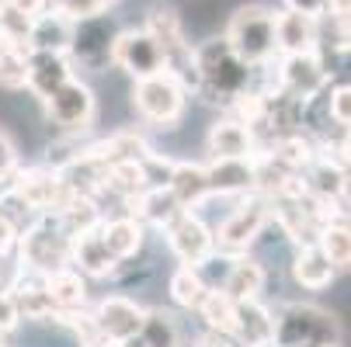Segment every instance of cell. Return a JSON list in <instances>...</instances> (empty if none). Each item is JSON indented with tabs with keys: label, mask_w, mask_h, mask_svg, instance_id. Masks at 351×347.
<instances>
[{
	"label": "cell",
	"mask_w": 351,
	"mask_h": 347,
	"mask_svg": "<svg viewBox=\"0 0 351 347\" xmlns=\"http://www.w3.org/2000/svg\"><path fill=\"white\" fill-rule=\"evenodd\" d=\"M195 63H198V94L209 97L213 105H226L237 94L250 90V73L258 66L243 63L226 38H209L202 45H195Z\"/></svg>",
	"instance_id": "obj_1"
},
{
	"label": "cell",
	"mask_w": 351,
	"mask_h": 347,
	"mask_svg": "<svg viewBox=\"0 0 351 347\" xmlns=\"http://www.w3.org/2000/svg\"><path fill=\"white\" fill-rule=\"evenodd\" d=\"M341 320L330 309L313 303H289L275 316L271 347H330L341 344Z\"/></svg>",
	"instance_id": "obj_2"
},
{
	"label": "cell",
	"mask_w": 351,
	"mask_h": 347,
	"mask_svg": "<svg viewBox=\"0 0 351 347\" xmlns=\"http://www.w3.org/2000/svg\"><path fill=\"white\" fill-rule=\"evenodd\" d=\"M230 49L250 66H265L271 63V56L278 53L275 49V14L261 4H243L233 11L226 35Z\"/></svg>",
	"instance_id": "obj_3"
},
{
	"label": "cell",
	"mask_w": 351,
	"mask_h": 347,
	"mask_svg": "<svg viewBox=\"0 0 351 347\" xmlns=\"http://www.w3.org/2000/svg\"><path fill=\"white\" fill-rule=\"evenodd\" d=\"M18 254L25 271L53 274L70 264V233L56 216H42L25 233H18Z\"/></svg>",
	"instance_id": "obj_4"
},
{
	"label": "cell",
	"mask_w": 351,
	"mask_h": 347,
	"mask_svg": "<svg viewBox=\"0 0 351 347\" xmlns=\"http://www.w3.org/2000/svg\"><path fill=\"white\" fill-rule=\"evenodd\" d=\"M132 105L136 112L157 129H174L184 115V105H188V90L167 73V70H157L149 77H139L136 87H132Z\"/></svg>",
	"instance_id": "obj_5"
},
{
	"label": "cell",
	"mask_w": 351,
	"mask_h": 347,
	"mask_svg": "<svg viewBox=\"0 0 351 347\" xmlns=\"http://www.w3.org/2000/svg\"><path fill=\"white\" fill-rule=\"evenodd\" d=\"M11 191L21 198V202L38 212V216H56L77 191H70L60 177V170L53 167H28V170H14L8 177Z\"/></svg>",
	"instance_id": "obj_6"
},
{
	"label": "cell",
	"mask_w": 351,
	"mask_h": 347,
	"mask_svg": "<svg viewBox=\"0 0 351 347\" xmlns=\"http://www.w3.org/2000/svg\"><path fill=\"white\" fill-rule=\"evenodd\" d=\"M271 222V202L261 191H247L243 202L223 219V226L216 229V243L223 250H247L254 246L258 236L265 233V226Z\"/></svg>",
	"instance_id": "obj_7"
},
{
	"label": "cell",
	"mask_w": 351,
	"mask_h": 347,
	"mask_svg": "<svg viewBox=\"0 0 351 347\" xmlns=\"http://www.w3.org/2000/svg\"><path fill=\"white\" fill-rule=\"evenodd\" d=\"M115 35H119V28L112 25L108 14H94V18L73 21V38H70V49H66L70 63H77L84 70H105L112 63Z\"/></svg>",
	"instance_id": "obj_8"
},
{
	"label": "cell",
	"mask_w": 351,
	"mask_h": 347,
	"mask_svg": "<svg viewBox=\"0 0 351 347\" xmlns=\"http://www.w3.org/2000/svg\"><path fill=\"white\" fill-rule=\"evenodd\" d=\"M45 105V115L53 125H60L63 132L77 136L84 129H90L94 122V112H97V101H94V90L87 83H80L77 77H70L66 83H60L49 97H42Z\"/></svg>",
	"instance_id": "obj_9"
},
{
	"label": "cell",
	"mask_w": 351,
	"mask_h": 347,
	"mask_svg": "<svg viewBox=\"0 0 351 347\" xmlns=\"http://www.w3.org/2000/svg\"><path fill=\"white\" fill-rule=\"evenodd\" d=\"M327 83H330V73H327V63L320 56V49L282 56L278 87L289 97H295V101H313V97H320L327 90Z\"/></svg>",
	"instance_id": "obj_10"
},
{
	"label": "cell",
	"mask_w": 351,
	"mask_h": 347,
	"mask_svg": "<svg viewBox=\"0 0 351 347\" xmlns=\"http://www.w3.org/2000/svg\"><path fill=\"white\" fill-rule=\"evenodd\" d=\"M164 233H167V246L174 250V257L181 264L202 268L216 254V233L198 219L191 209H184L171 226H164Z\"/></svg>",
	"instance_id": "obj_11"
},
{
	"label": "cell",
	"mask_w": 351,
	"mask_h": 347,
	"mask_svg": "<svg viewBox=\"0 0 351 347\" xmlns=\"http://www.w3.org/2000/svg\"><path fill=\"white\" fill-rule=\"evenodd\" d=\"M112 63L139 80V77H149V73L164 70V49L146 28H125V31L115 35Z\"/></svg>",
	"instance_id": "obj_12"
},
{
	"label": "cell",
	"mask_w": 351,
	"mask_h": 347,
	"mask_svg": "<svg viewBox=\"0 0 351 347\" xmlns=\"http://www.w3.org/2000/svg\"><path fill=\"white\" fill-rule=\"evenodd\" d=\"M143 316H146V309L139 303L125 299V295H108V299H101L94 309L97 330L105 333L108 344H125L129 337H136L139 326H143Z\"/></svg>",
	"instance_id": "obj_13"
},
{
	"label": "cell",
	"mask_w": 351,
	"mask_h": 347,
	"mask_svg": "<svg viewBox=\"0 0 351 347\" xmlns=\"http://www.w3.org/2000/svg\"><path fill=\"white\" fill-rule=\"evenodd\" d=\"M97 226H101V222H97ZM97 226L70 236V264H77V268H80L84 274H90V278H108L122 261L112 257V250L105 246L101 229H97Z\"/></svg>",
	"instance_id": "obj_14"
},
{
	"label": "cell",
	"mask_w": 351,
	"mask_h": 347,
	"mask_svg": "<svg viewBox=\"0 0 351 347\" xmlns=\"http://www.w3.org/2000/svg\"><path fill=\"white\" fill-rule=\"evenodd\" d=\"M233 340L240 347H271L275 337V316L258 299H240L233 316Z\"/></svg>",
	"instance_id": "obj_15"
},
{
	"label": "cell",
	"mask_w": 351,
	"mask_h": 347,
	"mask_svg": "<svg viewBox=\"0 0 351 347\" xmlns=\"http://www.w3.org/2000/svg\"><path fill=\"white\" fill-rule=\"evenodd\" d=\"M129 205H132V216L139 219V222H149V226H171L181 212H184V205L178 202V194L167 188V184H146L139 194H132L129 198Z\"/></svg>",
	"instance_id": "obj_16"
},
{
	"label": "cell",
	"mask_w": 351,
	"mask_h": 347,
	"mask_svg": "<svg viewBox=\"0 0 351 347\" xmlns=\"http://www.w3.org/2000/svg\"><path fill=\"white\" fill-rule=\"evenodd\" d=\"M275 49H278L282 56L320 49V28H317V18L299 14V11H282V14H275Z\"/></svg>",
	"instance_id": "obj_17"
},
{
	"label": "cell",
	"mask_w": 351,
	"mask_h": 347,
	"mask_svg": "<svg viewBox=\"0 0 351 347\" xmlns=\"http://www.w3.org/2000/svg\"><path fill=\"white\" fill-rule=\"evenodd\" d=\"M70 77H73V63L66 53H45V49L28 53V90H35L38 97H49Z\"/></svg>",
	"instance_id": "obj_18"
},
{
	"label": "cell",
	"mask_w": 351,
	"mask_h": 347,
	"mask_svg": "<svg viewBox=\"0 0 351 347\" xmlns=\"http://www.w3.org/2000/svg\"><path fill=\"white\" fill-rule=\"evenodd\" d=\"M209 174V188L219 194H247L254 191V157H213V164L206 167Z\"/></svg>",
	"instance_id": "obj_19"
},
{
	"label": "cell",
	"mask_w": 351,
	"mask_h": 347,
	"mask_svg": "<svg viewBox=\"0 0 351 347\" xmlns=\"http://www.w3.org/2000/svg\"><path fill=\"white\" fill-rule=\"evenodd\" d=\"M209 153L226 160V157H254V129L243 125L240 118H223L209 129Z\"/></svg>",
	"instance_id": "obj_20"
},
{
	"label": "cell",
	"mask_w": 351,
	"mask_h": 347,
	"mask_svg": "<svg viewBox=\"0 0 351 347\" xmlns=\"http://www.w3.org/2000/svg\"><path fill=\"white\" fill-rule=\"evenodd\" d=\"M11 295L18 303L21 320H53L56 316V306H53V299H49V292H45V274H38V271H28V278L21 274L14 281Z\"/></svg>",
	"instance_id": "obj_21"
},
{
	"label": "cell",
	"mask_w": 351,
	"mask_h": 347,
	"mask_svg": "<svg viewBox=\"0 0 351 347\" xmlns=\"http://www.w3.org/2000/svg\"><path fill=\"white\" fill-rule=\"evenodd\" d=\"M73 38V21L60 11H42L28 28V49H45V53H66Z\"/></svg>",
	"instance_id": "obj_22"
},
{
	"label": "cell",
	"mask_w": 351,
	"mask_h": 347,
	"mask_svg": "<svg viewBox=\"0 0 351 347\" xmlns=\"http://www.w3.org/2000/svg\"><path fill=\"white\" fill-rule=\"evenodd\" d=\"M119 347H181V326L167 309H146L139 333Z\"/></svg>",
	"instance_id": "obj_23"
},
{
	"label": "cell",
	"mask_w": 351,
	"mask_h": 347,
	"mask_svg": "<svg viewBox=\"0 0 351 347\" xmlns=\"http://www.w3.org/2000/svg\"><path fill=\"white\" fill-rule=\"evenodd\" d=\"M334 274H337V268L327 261V254L320 250L317 243H306L303 250L295 254V261H292V281L299 288L320 292V288H327L334 281Z\"/></svg>",
	"instance_id": "obj_24"
},
{
	"label": "cell",
	"mask_w": 351,
	"mask_h": 347,
	"mask_svg": "<svg viewBox=\"0 0 351 347\" xmlns=\"http://www.w3.org/2000/svg\"><path fill=\"white\" fill-rule=\"evenodd\" d=\"M167 188L178 194V202H181L184 209L202 205L206 198L213 194V188H209V174H206L202 164H171Z\"/></svg>",
	"instance_id": "obj_25"
},
{
	"label": "cell",
	"mask_w": 351,
	"mask_h": 347,
	"mask_svg": "<svg viewBox=\"0 0 351 347\" xmlns=\"http://www.w3.org/2000/svg\"><path fill=\"white\" fill-rule=\"evenodd\" d=\"M101 229V240L105 246L112 250L115 261H129L139 254V246H143V222L136 216H122V219H108L97 226Z\"/></svg>",
	"instance_id": "obj_26"
},
{
	"label": "cell",
	"mask_w": 351,
	"mask_h": 347,
	"mask_svg": "<svg viewBox=\"0 0 351 347\" xmlns=\"http://www.w3.org/2000/svg\"><path fill=\"white\" fill-rule=\"evenodd\" d=\"M45 292H49V299H53L56 313H73V309L87 306V285L70 268H60L53 274H45Z\"/></svg>",
	"instance_id": "obj_27"
},
{
	"label": "cell",
	"mask_w": 351,
	"mask_h": 347,
	"mask_svg": "<svg viewBox=\"0 0 351 347\" xmlns=\"http://www.w3.org/2000/svg\"><path fill=\"white\" fill-rule=\"evenodd\" d=\"M317 246L327 254V261L334 268H351V219L341 212L334 219H327L317 233Z\"/></svg>",
	"instance_id": "obj_28"
},
{
	"label": "cell",
	"mask_w": 351,
	"mask_h": 347,
	"mask_svg": "<svg viewBox=\"0 0 351 347\" xmlns=\"http://www.w3.org/2000/svg\"><path fill=\"white\" fill-rule=\"evenodd\" d=\"M261 288H265V268L254 257H233L226 281H223V292H230L240 303V299H258Z\"/></svg>",
	"instance_id": "obj_29"
},
{
	"label": "cell",
	"mask_w": 351,
	"mask_h": 347,
	"mask_svg": "<svg viewBox=\"0 0 351 347\" xmlns=\"http://www.w3.org/2000/svg\"><path fill=\"white\" fill-rule=\"evenodd\" d=\"M28 42H14L0 35V87L4 90H21L28 87Z\"/></svg>",
	"instance_id": "obj_30"
},
{
	"label": "cell",
	"mask_w": 351,
	"mask_h": 347,
	"mask_svg": "<svg viewBox=\"0 0 351 347\" xmlns=\"http://www.w3.org/2000/svg\"><path fill=\"white\" fill-rule=\"evenodd\" d=\"M146 184H154V181H149V174H146L143 157H136V160H115V164H105V191L122 194L125 202H129L132 194H139Z\"/></svg>",
	"instance_id": "obj_31"
},
{
	"label": "cell",
	"mask_w": 351,
	"mask_h": 347,
	"mask_svg": "<svg viewBox=\"0 0 351 347\" xmlns=\"http://www.w3.org/2000/svg\"><path fill=\"white\" fill-rule=\"evenodd\" d=\"M209 292V281L202 278V271L191 268V264H181L174 274H171V299L184 309H198Z\"/></svg>",
	"instance_id": "obj_32"
},
{
	"label": "cell",
	"mask_w": 351,
	"mask_h": 347,
	"mask_svg": "<svg viewBox=\"0 0 351 347\" xmlns=\"http://www.w3.org/2000/svg\"><path fill=\"white\" fill-rule=\"evenodd\" d=\"M195 313L206 320L209 330L230 333V330H233V316H237V299H233L230 292H223V288H209L206 299H202V306H198Z\"/></svg>",
	"instance_id": "obj_33"
},
{
	"label": "cell",
	"mask_w": 351,
	"mask_h": 347,
	"mask_svg": "<svg viewBox=\"0 0 351 347\" xmlns=\"http://www.w3.org/2000/svg\"><path fill=\"white\" fill-rule=\"evenodd\" d=\"M146 31L160 42V49H171V45L184 42V25H181L178 11H174V8H164V4L149 8V14H146Z\"/></svg>",
	"instance_id": "obj_34"
},
{
	"label": "cell",
	"mask_w": 351,
	"mask_h": 347,
	"mask_svg": "<svg viewBox=\"0 0 351 347\" xmlns=\"http://www.w3.org/2000/svg\"><path fill=\"white\" fill-rule=\"evenodd\" d=\"M112 4H115V0H49V8L60 11V14L70 18V21L94 18V14H108Z\"/></svg>",
	"instance_id": "obj_35"
},
{
	"label": "cell",
	"mask_w": 351,
	"mask_h": 347,
	"mask_svg": "<svg viewBox=\"0 0 351 347\" xmlns=\"http://www.w3.org/2000/svg\"><path fill=\"white\" fill-rule=\"evenodd\" d=\"M327 115L341 129H351V83H337L327 97Z\"/></svg>",
	"instance_id": "obj_36"
},
{
	"label": "cell",
	"mask_w": 351,
	"mask_h": 347,
	"mask_svg": "<svg viewBox=\"0 0 351 347\" xmlns=\"http://www.w3.org/2000/svg\"><path fill=\"white\" fill-rule=\"evenodd\" d=\"M14 170H18V146L4 129H0V181H8Z\"/></svg>",
	"instance_id": "obj_37"
},
{
	"label": "cell",
	"mask_w": 351,
	"mask_h": 347,
	"mask_svg": "<svg viewBox=\"0 0 351 347\" xmlns=\"http://www.w3.org/2000/svg\"><path fill=\"white\" fill-rule=\"evenodd\" d=\"M18 323H21V313H18L14 295L11 292H0V333H11Z\"/></svg>",
	"instance_id": "obj_38"
},
{
	"label": "cell",
	"mask_w": 351,
	"mask_h": 347,
	"mask_svg": "<svg viewBox=\"0 0 351 347\" xmlns=\"http://www.w3.org/2000/svg\"><path fill=\"white\" fill-rule=\"evenodd\" d=\"M285 11H299V14H310V18H324L330 11V0H282Z\"/></svg>",
	"instance_id": "obj_39"
},
{
	"label": "cell",
	"mask_w": 351,
	"mask_h": 347,
	"mask_svg": "<svg viewBox=\"0 0 351 347\" xmlns=\"http://www.w3.org/2000/svg\"><path fill=\"white\" fill-rule=\"evenodd\" d=\"M18 222H11L8 216H0V257H4V254H11L14 250V246H18Z\"/></svg>",
	"instance_id": "obj_40"
},
{
	"label": "cell",
	"mask_w": 351,
	"mask_h": 347,
	"mask_svg": "<svg viewBox=\"0 0 351 347\" xmlns=\"http://www.w3.org/2000/svg\"><path fill=\"white\" fill-rule=\"evenodd\" d=\"M0 4L25 14V18H38L42 11H49V0H0Z\"/></svg>",
	"instance_id": "obj_41"
},
{
	"label": "cell",
	"mask_w": 351,
	"mask_h": 347,
	"mask_svg": "<svg viewBox=\"0 0 351 347\" xmlns=\"http://www.w3.org/2000/svg\"><path fill=\"white\" fill-rule=\"evenodd\" d=\"M330 77L334 73H344V77H351V42H337L334 45V70H327ZM351 83V80H348Z\"/></svg>",
	"instance_id": "obj_42"
},
{
	"label": "cell",
	"mask_w": 351,
	"mask_h": 347,
	"mask_svg": "<svg viewBox=\"0 0 351 347\" xmlns=\"http://www.w3.org/2000/svg\"><path fill=\"white\" fill-rule=\"evenodd\" d=\"M334 21H337V31H341V38H344V42H351V8H344V11H334Z\"/></svg>",
	"instance_id": "obj_43"
},
{
	"label": "cell",
	"mask_w": 351,
	"mask_h": 347,
	"mask_svg": "<svg viewBox=\"0 0 351 347\" xmlns=\"http://www.w3.org/2000/svg\"><path fill=\"white\" fill-rule=\"evenodd\" d=\"M344 198H351V174H348V191H344Z\"/></svg>",
	"instance_id": "obj_44"
},
{
	"label": "cell",
	"mask_w": 351,
	"mask_h": 347,
	"mask_svg": "<svg viewBox=\"0 0 351 347\" xmlns=\"http://www.w3.org/2000/svg\"><path fill=\"white\" fill-rule=\"evenodd\" d=\"M0 347H8V333H0Z\"/></svg>",
	"instance_id": "obj_45"
},
{
	"label": "cell",
	"mask_w": 351,
	"mask_h": 347,
	"mask_svg": "<svg viewBox=\"0 0 351 347\" xmlns=\"http://www.w3.org/2000/svg\"><path fill=\"white\" fill-rule=\"evenodd\" d=\"M330 347H344V344H330Z\"/></svg>",
	"instance_id": "obj_46"
},
{
	"label": "cell",
	"mask_w": 351,
	"mask_h": 347,
	"mask_svg": "<svg viewBox=\"0 0 351 347\" xmlns=\"http://www.w3.org/2000/svg\"><path fill=\"white\" fill-rule=\"evenodd\" d=\"M0 278H4V268H0Z\"/></svg>",
	"instance_id": "obj_47"
},
{
	"label": "cell",
	"mask_w": 351,
	"mask_h": 347,
	"mask_svg": "<svg viewBox=\"0 0 351 347\" xmlns=\"http://www.w3.org/2000/svg\"><path fill=\"white\" fill-rule=\"evenodd\" d=\"M108 347H119V344H108Z\"/></svg>",
	"instance_id": "obj_48"
}]
</instances>
